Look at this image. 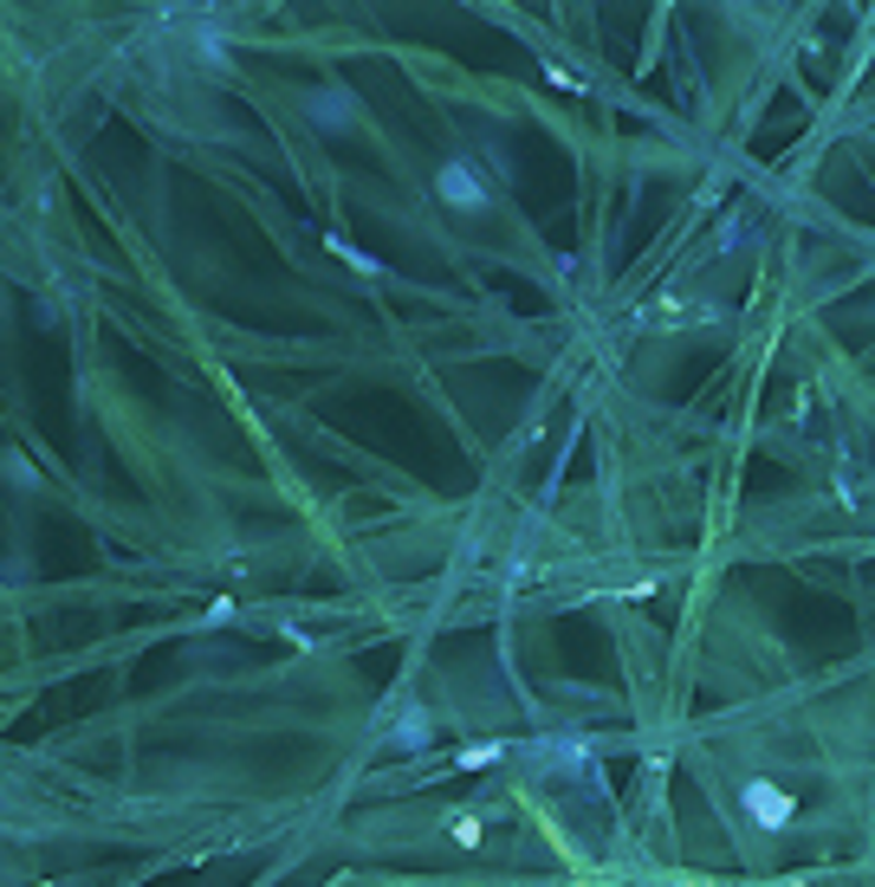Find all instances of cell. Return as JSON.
<instances>
[{"label": "cell", "mask_w": 875, "mask_h": 887, "mask_svg": "<svg viewBox=\"0 0 875 887\" xmlns=\"http://www.w3.org/2000/svg\"><path fill=\"white\" fill-rule=\"evenodd\" d=\"M746 797H752V810H759V817H765V822L792 817V804H785V791H772V784H752Z\"/></svg>", "instance_id": "7a4b0ae2"}, {"label": "cell", "mask_w": 875, "mask_h": 887, "mask_svg": "<svg viewBox=\"0 0 875 887\" xmlns=\"http://www.w3.org/2000/svg\"><path fill=\"white\" fill-rule=\"evenodd\" d=\"M441 195H447V202H480L474 169H461V162H454V169H441Z\"/></svg>", "instance_id": "6da1fadb"}]
</instances>
